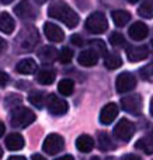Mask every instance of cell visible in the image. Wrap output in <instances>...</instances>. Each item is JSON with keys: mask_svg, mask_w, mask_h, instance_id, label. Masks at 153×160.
<instances>
[{"mask_svg": "<svg viewBox=\"0 0 153 160\" xmlns=\"http://www.w3.org/2000/svg\"><path fill=\"white\" fill-rule=\"evenodd\" d=\"M48 16L62 21L65 25H67V28H75L80 22V17L77 16V13L63 2L52 3L48 8Z\"/></svg>", "mask_w": 153, "mask_h": 160, "instance_id": "1", "label": "cell"}, {"mask_svg": "<svg viewBox=\"0 0 153 160\" xmlns=\"http://www.w3.org/2000/svg\"><path fill=\"white\" fill-rule=\"evenodd\" d=\"M38 41L39 35L37 28L25 27L17 37V48H18L20 52H31L35 48V45L38 44Z\"/></svg>", "mask_w": 153, "mask_h": 160, "instance_id": "2", "label": "cell"}, {"mask_svg": "<svg viewBox=\"0 0 153 160\" xmlns=\"http://www.w3.org/2000/svg\"><path fill=\"white\" fill-rule=\"evenodd\" d=\"M35 121V114L27 107H17L10 114V124L13 128H25Z\"/></svg>", "mask_w": 153, "mask_h": 160, "instance_id": "3", "label": "cell"}, {"mask_svg": "<svg viewBox=\"0 0 153 160\" xmlns=\"http://www.w3.org/2000/svg\"><path fill=\"white\" fill-rule=\"evenodd\" d=\"M84 27L89 32L98 35V34H103L108 30V21H107V17L101 11H94L87 17Z\"/></svg>", "mask_w": 153, "mask_h": 160, "instance_id": "4", "label": "cell"}, {"mask_svg": "<svg viewBox=\"0 0 153 160\" xmlns=\"http://www.w3.org/2000/svg\"><path fill=\"white\" fill-rule=\"evenodd\" d=\"M121 107L125 112L132 115H139L143 110V101L139 94H129L121 98Z\"/></svg>", "mask_w": 153, "mask_h": 160, "instance_id": "5", "label": "cell"}, {"mask_svg": "<svg viewBox=\"0 0 153 160\" xmlns=\"http://www.w3.org/2000/svg\"><path fill=\"white\" fill-rule=\"evenodd\" d=\"M45 105H47V110L52 115H63L69 110L67 102L63 98H61L59 96H56V94H48Z\"/></svg>", "mask_w": 153, "mask_h": 160, "instance_id": "6", "label": "cell"}, {"mask_svg": "<svg viewBox=\"0 0 153 160\" xmlns=\"http://www.w3.org/2000/svg\"><path fill=\"white\" fill-rule=\"evenodd\" d=\"M134 133H135V124L126 118L120 119L114 128V136L124 142H128L134 136Z\"/></svg>", "mask_w": 153, "mask_h": 160, "instance_id": "7", "label": "cell"}, {"mask_svg": "<svg viewBox=\"0 0 153 160\" xmlns=\"http://www.w3.org/2000/svg\"><path fill=\"white\" fill-rule=\"evenodd\" d=\"M65 146V141L61 135L58 133H49V135L45 138L44 145H42V149L45 150V153L48 155H56L61 150H63Z\"/></svg>", "mask_w": 153, "mask_h": 160, "instance_id": "8", "label": "cell"}, {"mask_svg": "<svg viewBox=\"0 0 153 160\" xmlns=\"http://www.w3.org/2000/svg\"><path fill=\"white\" fill-rule=\"evenodd\" d=\"M115 87H117L118 93H121V94L132 91L135 87H136V78H135V75H132V73H129V72L121 73V75H118V78H117Z\"/></svg>", "mask_w": 153, "mask_h": 160, "instance_id": "9", "label": "cell"}, {"mask_svg": "<svg viewBox=\"0 0 153 160\" xmlns=\"http://www.w3.org/2000/svg\"><path fill=\"white\" fill-rule=\"evenodd\" d=\"M14 13H16L21 20H25V21H32V20L37 18L38 11L34 8V6L31 4L30 2H20L18 4L14 7Z\"/></svg>", "mask_w": 153, "mask_h": 160, "instance_id": "10", "label": "cell"}, {"mask_svg": "<svg viewBox=\"0 0 153 160\" xmlns=\"http://www.w3.org/2000/svg\"><path fill=\"white\" fill-rule=\"evenodd\" d=\"M128 34L134 41H142L149 35V27L142 21H136L129 27Z\"/></svg>", "mask_w": 153, "mask_h": 160, "instance_id": "11", "label": "cell"}, {"mask_svg": "<svg viewBox=\"0 0 153 160\" xmlns=\"http://www.w3.org/2000/svg\"><path fill=\"white\" fill-rule=\"evenodd\" d=\"M44 32L45 37L52 42H62L65 38V32L62 31V28L58 27L56 24H53V22H45Z\"/></svg>", "mask_w": 153, "mask_h": 160, "instance_id": "12", "label": "cell"}, {"mask_svg": "<svg viewBox=\"0 0 153 160\" xmlns=\"http://www.w3.org/2000/svg\"><path fill=\"white\" fill-rule=\"evenodd\" d=\"M118 115V105L115 102H108L104 105L100 112V122L103 125H110Z\"/></svg>", "mask_w": 153, "mask_h": 160, "instance_id": "13", "label": "cell"}, {"mask_svg": "<svg viewBox=\"0 0 153 160\" xmlns=\"http://www.w3.org/2000/svg\"><path fill=\"white\" fill-rule=\"evenodd\" d=\"M126 56H128L129 62H141L149 56V49L146 45L128 47V49H126Z\"/></svg>", "mask_w": 153, "mask_h": 160, "instance_id": "14", "label": "cell"}, {"mask_svg": "<svg viewBox=\"0 0 153 160\" xmlns=\"http://www.w3.org/2000/svg\"><path fill=\"white\" fill-rule=\"evenodd\" d=\"M98 58H100V56H98L93 49H84V51H81V52L79 53L77 62L81 65V66L90 68V66H94V65H97Z\"/></svg>", "mask_w": 153, "mask_h": 160, "instance_id": "15", "label": "cell"}, {"mask_svg": "<svg viewBox=\"0 0 153 160\" xmlns=\"http://www.w3.org/2000/svg\"><path fill=\"white\" fill-rule=\"evenodd\" d=\"M37 62L31 58H25L22 61H20L16 66L17 73L20 75H32V73L37 72Z\"/></svg>", "mask_w": 153, "mask_h": 160, "instance_id": "16", "label": "cell"}, {"mask_svg": "<svg viewBox=\"0 0 153 160\" xmlns=\"http://www.w3.org/2000/svg\"><path fill=\"white\" fill-rule=\"evenodd\" d=\"M24 138L20 133H10L6 138V146H7L8 150H20L24 148Z\"/></svg>", "mask_w": 153, "mask_h": 160, "instance_id": "17", "label": "cell"}, {"mask_svg": "<svg viewBox=\"0 0 153 160\" xmlns=\"http://www.w3.org/2000/svg\"><path fill=\"white\" fill-rule=\"evenodd\" d=\"M76 148L81 153H89L94 148V139L90 135H80L76 139Z\"/></svg>", "mask_w": 153, "mask_h": 160, "instance_id": "18", "label": "cell"}, {"mask_svg": "<svg viewBox=\"0 0 153 160\" xmlns=\"http://www.w3.org/2000/svg\"><path fill=\"white\" fill-rule=\"evenodd\" d=\"M135 148L142 150V152L146 153V155H152L153 153V131L149 133V135L141 138L139 141L135 143Z\"/></svg>", "mask_w": 153, "mask_h": 160, "instance_id": "19", "label": "cell"}, {"mask_svg": "<svg viewBox=\"0 0 153 160\" xmlns=\"http://www.w3.org/2000/svg\"><path fill=\"white\" fill-rule=\"evenodd\" d=\"M16 27V21L8 13H0V31L4 34H11Z\"/></svg>", "mask_w": 153, "mask_h": 160, "instance_id": "20", "label": "cell"}, {"mask_svg": "<svg viewBox=\"0 0 153 160\" xmlns=\"http://www.w3.org/2000/svg\"><path fill=\"white\" fill-rule=\"evenodd\" d=\"M28 101L34 105L35 108L41 110L42 107L45 105V101H47V96H45L44 91L41 90H34L28 94Z\"/></svg>", "mask_w": 153, "mask_h": 160, "instance_id": "21", "label": "cell"}, {"mask_svg": "<svg viewBox=\"0 0 153 160\" xmlns=\"http://www.w3.org/2000/svg\"><path fill=\"white\" fill-rule=\"evenodd\" d=\"M58 56V51L53 47H44L38 52V58L42 61V63H52Z\"/></svg>", "mask_w": 153, "mask_h": 160, "instance_id": "22", "label": "cell"}, {"mask_svg": "<svg viewBox=\"0 0 153 160\" xmlns=\"http://www.w3.org/2000/svg\"><path fill=\"white\" fill-rule=\"evenodd\" d=\"M111 17H112V21L117 27H124L131 20V14L128 13L126 10H115L111 13Z\"/></svg>", "mask_w": 153, "mask_h": 160, "instance_id": "23", "label": "cell"}, {"mask_svg": "<svg viewBox=\"0 0 153 160\" xmlns=\"http://www.w3.org/2000/svg\"><path fill=\"white\" fill-rule=\"evenodd\" d=\"M55 78H56V75L52 69H42L41 72L38 73V76H37V80H38L39 84L49 86L55 82Z\"/></svg>", "mask_w": 153, "mask_h": 160, "instance_id": "24", "label": "cell"}, {"mask_svg": "<svg viewBox=\"0 0 153 160\" xmlns=\"http://www.w3.org/2000/svg\"><path fill=\"white\" fill-rule=\"evenodd\" d=\"M104 65H106L107 69L114 70V69L121 68V65H122V59H121V56L118 55V53H108V55H106Z\"/></svg>", "mask_w": 153, "mask_h": 160, "instance_id": "25", "label": "cell"}, {"mask_svg": "<svg viewBox=\"0 0 153 160\" xmlns=\"http://www.w3.org/2000/svg\"><path fill=\"white\" fill-rule=\"evenodd\" d=\"M58 91L62 96H72L75 91V82L70 79H62L58 83Z\"/></svg>", "mask_w": 153, "mask_h": 160, "instance_id": "26", "label": "cell"}, {"mask_svg": "<svg viewBox=\"0 0 153 160\" xmlns=\"http://www.w3.org/2000/svg\"><path fill=\"white\" fill-rule=\"evenodd\" d=\"M138 14L143 18H153V0L143 2L138 8Z\"/></svg>", "mask_w": 153, "mask_h": 160, "instance_id": "27", "label": "cell"}, {"mask_svg": "<svg viewBox=\"0 0 153 160\" xmlns=\"http://www.w3.org/2000/svg\"><path fill=\"white\" fill-rule=\"evenodd\" d=\"M98 146L101 150H111L115 148L112 141L106 132H98Z\"/></svg>", "mask_w": 153, "mask_h": 160, "instance_id": "28", "label": "cell"}, {"mask_svg": "<svg viewBox=\"0 0 153 160\" xmlns=\"http://www.w3.org/2000/svg\"><path fill=\"white\" fill-rule=\"evenodd\" d=\"M90 49H93L98 56L100 55H107V47L101 39H94L90 42Z\"/></svg>", "mask_w": 153, "mask_h": 160, "instance_id": "29", "label": "cell"}, {"mask_svg": "<svg viewBox=\"0 0 153 160\" xmlns=\"http://www.w3.org/2000/svg\"><path fill=\"white\" fill-rule=\"evenodd\" d=\"M139 75H141V78L143 80H146V82H153V61L151 63L146 65V66L141 68Z\"/></svg>", "mask_w": 153, "mask_h": 160, "instance_id": "30", "label": "cell"}, {"mask_svg": "<svg viewBox=\"0 0 153 160\" xmlns=\"http://www.w3.org/2000/svg\"><path fill=\"white\" fill-rule=\"evenodd\" d=\"M72 58H73V51L70 49V48H67V47L62 48L61 52L58 53V59H59V62H61V63H63V65L69 63V62L72 61Z\"/></svg>", "mask_w": 153, "mask_h": 160, "instance_id": "31", "label": "cell"}, {"mask_svg": "<svg viewBox=\"0 0 153 160\" xmlns=\"http://www.w3.org/2000/svg\"><path fill=\"white\" fill-rule=\"evenodd\" d=\"M110 44L112 45V47H124L125 45V37L122 35L121 32H118V31H115V32H112L111 35H110Z\"/></svg>", "mask_w": 153, "mask_h": 160, "instance_id": "32", "label": "cell"}, {"mask_svg": "<svg viewBox=\"0 0 153 160\" xmlns=\"http://www.w3.org/2000/svg\"><path fill=\"white\" fill-rule=\"evenodd\" d=\"M21 101H22V98L18 94H11V96H8L7 98H6L4 104L7 108L13 107V110H14V108H17V107H21Z\"/></svg>", "mask_w": 153, "mask_h": 160, "instance_id": "33", "label": "cell"}, {"mask_svg": "<svg viewBox=\"0 0 153 160\" xmlns=\"http://www.w3.org/2000/svg\"><path fill=\"white\" fill-rule=\"evenodd\" d=\"M70 42H72L75 47H81V45H83V38H81V35H79V34H73V35L70 37Z\"/></svg>", "mask_w": 153, "mask_h": 160, "instance_id": "34", "label": "cell"}, {"mask_svg": "<svg viewBox=\"0 0 153 160\" xmlns=\"http://www.w3.org/2000/svg\"><path fill=\"white\" fill-rule=\"evenodd\" d=\"M7 83H10V76H8L6 72L0 70V87H6Z\"/></svg>", "mask_w": 153, "mask_h": 160, "instance_id": "35", "label": "cell"}, {"mask_svg": "<svg viewBox=\"0 0 153 160\" xmlns=\"http://www.w3.org/2000/svg\"><path fill=\"white\" fill-rule=\"evenodd\" d=\"M121 160H142V159H141L139 156L132 155V153H131V155H125V156H124V158L121 159Z\"/></svg>", "mask_w": 153, "mask_h": 160, "instance_id": "36", "label": "cell"}, {"mask_svg": "<svg viewBox=\"0 0 153 160\" xmlns=\"http://www.w3.org/2000/svg\"><path fill=\"white\" fill-rule=\"evenodd\" d=\"M6 48H7V44H6V41L3 38H0V55H2V53L6 51Z\"/></svg>", "mask_w": 153, "mask_h": 160, "instance_id": "37", "label": "cell"}, {"mask_svg": "<svg viewBox=\"0 0 153 160\" xmlns=\"http://www.w3.org/2000/svg\"><path fill=\"white\" fill-rule=\"evenodd\" d=\"M31 160H47V159H45L42 155H39V153H35V155H32Z\"/></svg>", "mask_w": 153, "mask_h": 160, "instance_id": "38", "label": "cell"}, {"mask_svg": "<svg viewBox=\"0 0 153 160\" xmlns=\"http://www.w3.org/2000/svg\"><path fill=\"white\" fill-rule=\"evenodd\" d=\"M55 160H73V156L72 155H65V156H61V158H56Z\"/></svg>", "mask_w": 153, "mask_h": 160, "instance_id": "39", "label": "cell"}, {"mask_svg": "<svg viewBox=\"0 0 153 160\" xmlns=\"http://www.w3.org/2000/svg\"><path fill=\"white\" fill-rule=\"evenodd\" d=\"M7 160H27L24 158V156H11V158H8Z\"/></svg>", "mask_w": 153, "mask_h": 160, "instance_id": "40", "label": "cell"}, {"mask_svg": "<svg viewBox=\"0 0 153 160\" xmlns=\"http://www.w3.org/2000/svg\"><path fill=\"white\" fill-rule=\"evenodd\" d=\"M4 131H6V128H4V124H3L2 121H0V136L4 133Z\"/></svg>", "mask_w": 153, "mask_h": 160, "instance_id": "41", "label": "cell"}, {"mask_svg": "<svg viewBox=\"0 0 153 160\" xmlns=\"http://www.w3.org/2000/svg\"><path fill=\"white\" fill-rule=\"evenodd\" d=\"M149 111H151V115L153 117V97H152V100H151V107H149Z\"/></svg>", "mask_w": 153, "mask_h": 160, "instance_id": "42", "label": "cell"}, {"mask_svg": "<svg viewBox=\"0 0 153 160\" xmlns=\"http://www.w3.org/2000/svg\"><path fill=\"white\" fill-rule=\"evenodd\" d=\"M2 156H3V149L0 148V159H2Z\"/></svg>", "mask_w": 153, "mask_h": 160, "instance_id": "43", "label": "cell"}, {"mask_svg": "<svg viewBox=\"0 0 153 160\" xmlns=\"http://www.w3.org/2000/svg\"><path fill=\"white\" fill-rule=\"evenodd\" d=\"M91 160H100V159H98L97 156H94V158H91Z\"/></svg>", "mask_w": 153, "mask_h": 160, "instance_id": "44", "label": "cell"}, {"mask_svg": "<svg viewBox=\"0 0 153 160\" xmlns=\"http://www.w3.org/2000/svg\"><path fill=\"white\" fill-rule=\"evenodd\" d=\"M152 47H153V38H152Z\"/></svg>", "mask_w": 153, "mask_h": 160, "instance_id": "45", "label": "cell"}]
</instances>
